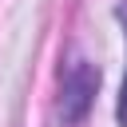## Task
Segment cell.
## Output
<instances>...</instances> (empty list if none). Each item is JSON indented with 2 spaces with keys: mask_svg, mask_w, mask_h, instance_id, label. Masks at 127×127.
<instances>
[{
  "mask_svg": "<svg viewBox=\"0 0 127 127\" xmlns=\"http://www.w3.org/2000/svg\"><path fill=\"white\" fill-rule=\"evenodd\" d=\"M119 20H123V28H127V8H119ZM119 123L127 127V75H123V91H119Z\"/></svg>",
  "mask_w": 127,
  "mask_h": 127,
  "instance_id": "cell-2",
  "label": "cell"
},
{
  "mask_svg": "<svg viewBox=\"0 0 127 127\" xmlns=\"http://www.w3.org/2000/svg\"><path fill=\"white\" fill-rule=\"evenodd\" d=\"M95 95H99V67L91 60H71L64 79H60V119L67 127L83 123Z\"/></svg>",
  "mask_w": 127,
  "mask_h": 127,
  "instance_id": "cell-1",
  "label": "cell"
}]
</instances>
